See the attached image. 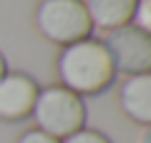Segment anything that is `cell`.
I'll return each instance as SVG.
<instances>
[{
	"label": "cell",
	"mask_w": 151,
	"mask_h": 143,
	"mask_svg": "<svg viewBox=\"0 0 151 143\" xmlns=\"http://www.w3.org/2000/svg\"><path fill=\"white\" fill-rule=\"evenodd\" d=\"M131 23L136 28H141L146 35H151V0H139L136 3V13Z\"/></svg>",
	"instance_id": "obj_9"
},
{
	"label": "cell",
	"mask_w": 151,
	"mask_h": 143,
	"mask_svg": "<svg viewBox=\"0 0 151 143\" xmlns=\"http://www.w3.org/2000/svg\"><path fill=\"white\" fill-rule=\"evenodd\" d=\"M136 3L139 0H83L93 28H101L106 33L129 25L134 20Z\"/></svg>",
	"instance_id": "obj_7"
},
{
	"label": "cell",
	"mask_w": 151,
	"mask_h": 143,
	"mask_svg": "<svg viewBox=\"0 0 151 143\" xmlns=\"http://www.w3.org/2000/svg\"><path fill=\"white\" fill-rule=\"evenodd\" d=\"M139 143H151V126H146L139 136Z\"/></svg>",
	"instance_id": "obj_11"
},
{
	"label": "cell",
	"mask_w": 151,
	"mask_h": 143,
	"mask_svg": "<svg viewBox=\"0 0 151 143\" xmlns=\"http://www.w3.org/2000/svg\"><path fill=\"white\" fill-rule=\"evenodd\" d=\"M5 73H8V60H5V55L0 53V78H3Z\"/></svg>",
	"instance_id": "obj_12"
},
{
	"label": "cell",
	"mask_w": 151,
	"mask_h": 143,
	"mask_svg": "<svg viewBox=\"0 0 151 143\" xmlns=\"http://www.w3.org/2000/svg\"><path fill=\"white\" fill-rule=\"evenodd\" d=\"M119 108L136 126H151V73L129 75L121 83Z\"/></svg>",
	"instance_id": "obj_6"
},
{
	"label": "cell",
	"mask_w": 151,
	"mask_h": 143,
	"mask_svg": "<svg viewBox=\"0 0 151 143\" xmlns=\"http://www.w3.org/2000/svg\"><path fill=\"white\" fill-rule=\"evenodd\" d=\"M60 143H113L106 133L96 131V128H81V131H76L73 136L63 138Z\"/></svg>",
	"instance_id": "obj_8"
},
{
	"label": "cell",
	"mask_w": 151,
	"mask_h": 143,
	"mask_svg": "<svg viewBox=\"0 0 151 143\" xmlns=\"http://www.w3.org/2000/svg\"><path fill=\"white\" fill-rule=\"evenodd\" d=\"M108 55L113 60V68L121 75H139L151 73V35H146L134 23L121 25L103 38Z\"/></svg>",
	"instance_id": "obj_4"
},
{
	"label": "cell",
	"mask_w": 151,
	"mask_h": 143,
	"mask_svg": "<svg viewBox=\"0 0 151 143\" xmlns=\"http://www.w3.org/2000/svg\"><path fill=\"white\" fill-rule=\"evenodd\" d=\"M33 20L38 33L58 48L93 35V23L83 0H38Z\"/></svg>",
	"instance_id": "obj_3"
},
{
	"label": "cell",
	"mask_w": 151,
	"mask_h": 143,
	"mask_svg": "<svg viewBox=\"0 0 151 143\" xmlns=\"http://www.w3.org/2000/svg\"><path fill=\"white\" fill-rule=\"evenodd\" d=\"M40 85L35 78L20 70H8L0 78V121L18 123L30 118Z\"/></svg>",
	"instance_id": "obj_5"
},
{
	"label": "cell",
	"mask_w": 151,
	"mask_h": 143,
	"mask_svg": "<svg viewBox=\"0 0 151 143\" xmlns=\"http://www.w3.org/2000/svg\"><path fill=\"white\" fill-rule=\"evenodd\" d=\"M15 143H60V141L48 136V133H43V131H38V128H28V131H23L18 136Z\"/></svg>",
	"instance_id": "obj_10"
},
{
	"label": "cell",
	"mask_w": 151,
	"mask_h": 143,
	"mask_svg": "<svg viewBox=\"0 0 151 143\" xmlns=\"http://www.w3.org/2000/svg\"><path fill=\"white\" fill-rule=\"evenodd\" d=\"M55 73L63 88L81 98L108 90L119 75L103 40L93 35L60 48L55 58Z\"/></svg>",
	"instance_id": "obj_1"
},
{
	"label": "cell",
	"mask_w": 151,
	"mask_h": 143,
	"mask_svg": "<svg viewBox=\"0 0 151 143\" xmlns=\"http://www.w3.org/2000/svg\"><path fill=\"white\" fill-rule=\"evenodd\" d=\"M86 116H88L86 101L81 95H76L73 90L63 88L60 83L45 85V88L38 90L35 106H33V113H30L38 131L48 133L58 141L86 128Z\"/></svg>",
	"instance_id": "obj_2"
}]
</instances>
